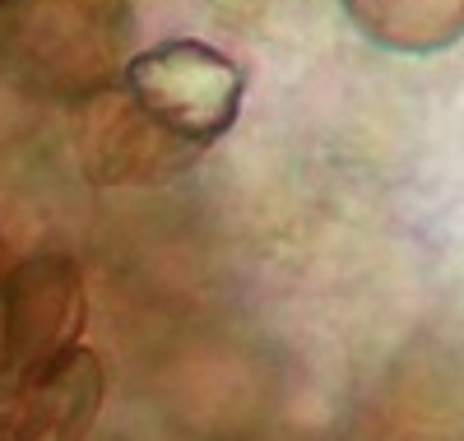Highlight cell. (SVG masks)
I'll list each match as a JSON object with an SVG mask.
<instances>
[{"mask_svg": "<svg viewBox=\"0 0 464 441\" xmlns=\"http://www.w3.org/2000/svg\"><path fill=\"white\" fill-rule=\"evenodd\" d=\"M121 89L153 126H163L168 135L196 144V149H209L237 122L246 74L237 61L209 43L168 37V43L140 52L126 65Z\"/></svg>", "mask_w": 464, "mask_h": 441, "instance_id": "cell-1", "label": "cell"}, {"mask_svg": "<svg viewBox=\"0 0 464 441\" xmlns=\"http://www.w3.org/2000/svg\"><path fill=\"white\" fill-rule=\"evenodd\" d=\"M74 153L93 186H163L196 168L205 149L153 126L121 84H102L80 107Z\"/></svg>", "mask_w": 464, "mask_h": 441, "instance_id": "cell-2", "label": "cell"}, {"mask_svg": "<svg viewBox=\"0 0 464 441\" xmlns=\"http://www.w3.org/2000/svg\"><path fill=\"white\" fill-rule=\"evenodd\" d=\"M84 316H89L84 274L70 256L43 251L19 260L0 279V320H5L14 377L24 381L28 372L80 344Z\"/></svg>", "mask_w": 464, "mask_h": 441, "instance_id": "cell-3", "label": "cell"}, {"mask_svg": "<svg viewBox=\"0 0 464 441\" xmlns=\"http://www.w3.org/2000/svg\"><path fill=\"white\" fill-rule=\"evenodd\" d=\"M102 390L107 377L98 353L74 344L19 381L0 418V441H89L102 414Z\"/></svg>", "mask_w": 464, "mask_h": 441, "instance_id": "cell-4", "label": "cell"}, {"mask_svg": "<svg viewBox=\"0 0 464 441\" xmlns=\"http://www.w3.org/2000/svg\"><path fill=\"white\" fill-rule=\"evenodd\" d=\"M348 19L385 52H446L464 33V0H343Z\"/></svg>", "mask_w": 464, "mask_h": 441, "instance_id": "cell-5", "label": "cell"}, {"mask_svg": "<svg viewBox=\"0 0 464 441\" xmlns=\"http://www.w3.org/2000/svg\"><path fill=\"white\" fill-rule=\"evenodd\" d=\"M19 390V377H14V363H10V344H5V320H0V418H5L10 399Z\"/></svg>", "mask_w": 464, "mask_h": 441, "instance_id": "cell-6", "label": "cell"}, {"mask_svg": "<svg viewBox=\"0 0 464 441\" xmlns=\"http://www.w3.org/2000/svg\"><path fill=\"white\" fill-rule=\"evenodd\" d=\"M0 5H10V0H0Z\"/></svg>", "mask_w": 464, "mask_h": 441, "instance_id": "cell-7", "label": "cell"}, {"mask_svg": "<svg viewBox=\"0 0 464 441\" xmlns=\"http://www.w3.org/2000/svg\"><path fill=\"white\" fill-rule=\"evenodd\" d=\"M0 251H5V242H0Z\"/></svg>", "mask_w": 464, "mask_h": 441, "instance_id": "cell-8", "label": "cell"}]
</instances>
